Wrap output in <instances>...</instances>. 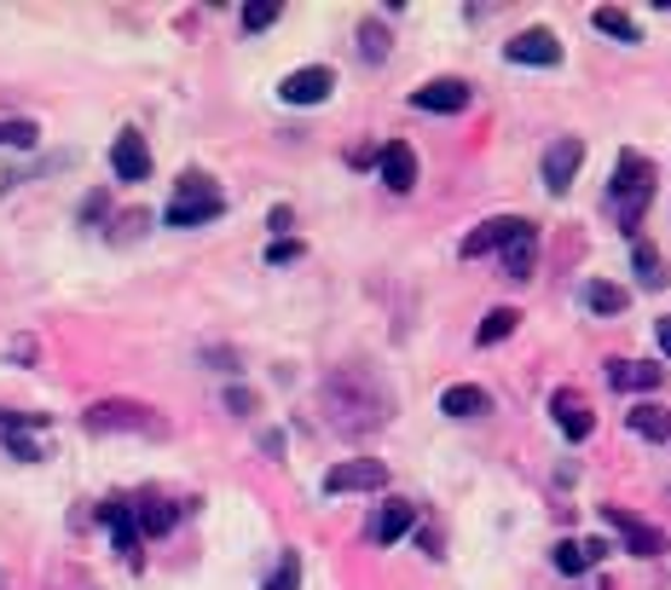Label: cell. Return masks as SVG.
<instances>
[{"label": "cell", "mask_w": 671, "mask_h": 590, "mask_svg": "<svg viewBox=\"0 0 671 590\" xmlns=\"http://www.w3.org/2000/svg\"><path fill=\"white\" fill-rule=\"evenodd\" d=\"M319 405H324V417H331L342 435H365V429H377V423H389L394 400L365 365H342L336 377H324Z\"/></svg>", "instance_id": "obj_1"}, {"label": "cell", "mask_w": 671, "mask_h": 590, "mask_svg": "<svg viewBox=\"0 0 671 590\" xmlns=\"http://www.w3.org/2000/svg\"><path fill=\"white\" fill-rule=\"evenodd\" d=\"M648 197H655V162H648L643 151H620V162H614V186H608V203L620 209V227H625V232H637Z\"/></svg>", "instance_id": "obj_2"}, {"label": "cell", "mask_w": 671, "mask_h": 590, "mask_svg": "<svg viewBox=\"0 0 671 590\" xmlns=\"http://www.w3.org/2000/svg\"><path fill=\"white\" fill-rule=\"evenodd\" d=\"M81 429L88 435H169V423L146 400H99L81 412Z\"/></svg>", "instance_id": "obj_3"}, {"label": "cell", "mask_w": 671, "mask_h": 590, "mask_svg": "<svg viewBox=\"0 0 671 590\" xmlns=\"http://www.w3.org/2000/svg\"><path fill=\"white\" fill-rule=\"evenodd\" d=\"M227 215V197L209 186V174H180V197L169 203V227H209Z\"/></svg>", "instance_id": "obj_4"}, {"label": "cell", "mask_w": 671, "mask_h": 590, "mask_svg": "<svg viewBox=\"0 0 671 590\" xmlns=\"http://www.w3.org/2000/svg\"><path fill=\"white\" fill-rule=\"evenodd\" d=\"M382 486H389V463H377V458L336 463V470L324 475V493H382Z\"/></svg>", "instance_id": "obj_5"}, {"label": "cell", "mask_w": 671, "mask_h": 590, "mask_svg": "<svg viewBox=\"0 0 671 590\" xmlns=\"http://www.w3.org/2000/svg\"><path fill=\"white\" fill-rule=\"evenodd\" d=\"M533 227V220H521V215H493L486 227H475L470 238H463V261H475V255H493V250H510V243Z\"/></svg>", "instance_id": "obj_6"}, {"label": "cell", "mask_w": 671, "mask_h": 590, "mask_svg": "<svg viewBox=\"0 0 671 590\" xmlns=\"http://www.w3.org/2000/svg\"><path fill=\"white\" fill-rule=\"evenodd\" d=\"M602 521L625 539V551H632V556H660L666 551V533H655V527L637 521L632 510H620V504H602Z\"/></svg>", "instance_id": "obj_7"}, {"label": "cell", "mask_w": 671, "mask_h": 590, "mask_svg": "<svg viewBox=\"0 0 671 590\" xmlns=\"http://www.w3.org/2000/svg\"><path fill=\"white\" fill-rule=\"evenodd\" d=\"M331 88H336V76L324 65H308V70H290L278 81V99H284V105H324Z\"/></svg>", "instance_id": "obj_8"}, {"label": "cell", "mask_w": 671, "mask_h": 590, "mask_svg": "<svg viewBox=\"0 0 671 590\" xmlns=\"http://www.w3.org/2000/svg\"><path fill=\"white\" fill-rule=\"evenodd\" d=\"M470 81H458V76H440V81H429V88H417L412 93V105L417 111H435V116H458V111H470Z\"/></svg>", "instance_id": "obj_9"}, {"label": "cell", "mask_w": 671, "mask_h": 590, "mask_svg": "<svg viewBox=\"0 0 671 590\" xmlns=\"http://www.w3.org/2000/svg\"><path fill=\"white\" fill-rule=\"evenodd\" d=\"M504 58L510 65H539V70H556L562 65V41L551 30H521L510 47H504Z\"/></svg>", "instance_id": "obj_10"}, {"label": "cell", "mask_w": 671, "mask_h": 590, "mask_svg": "<svg viewBox=\"0 0 671 590\" xmlns=\"http://www.w3.org/2000/svg\"><path fill=\"white\" fill-rule=\"evenodd\" d=\"M579 162H585V139H556V146L544 151V192L562 197L567 186H574Z\"/></svg>", "instance_id": "obj_11"}, {"label": "cell", "mask_w": 671, "mask_h": 590, "mask_svg": "<svg viewBox=\"0 0 671 590\" xmlns=\"http://www.w3.org/2000/svg\"><path fill=\"white\" fill-rule=\"evenodd\" d=\"M111 169H116V180H151V146H146V134H116V146H111Z\"/></svg>", "instance_id": "obj_12"}, {"label": "cell", "mask_w": 671, "mask_h": 590, "mask_svg": "<svg viewBox=\"0 0 671 590\" xmlns=\"http://www.w3.org/2000/svg\"><path fill=\"white\" fill-rule=\"evenodd\" d=\"M377 174H382V186L389 192H412L417 186V151L405 146V139H389L377 157Z\"/></svg>", "instance_id": "obj_13"}, {"label": "cell", "mask_w": 671, "mask_h": 590, "mask_svg": "<svg viewBox=\"0 0 671 590\" xmlns=\"http://www.w3.org/2000/svg\"><path fill=\"white\" fill-rule=\"evenodd\" d=\"M551 412H556V429H562L567 440H591L597 417H591V405H585L574 389H556V394H551Z\"/></svg>", "instance_id": "obj_14"}, {"label": "cell", "mask_w": 671, "mask_h": 590, "mask_svg": "<svg viewBox=\"0 0 671 590\" xmlns=\"http://www.w3.org/2000/svg\"><path fill=\"white\" fill-rule=\"evenodd\" d=\"M608 382L614 389H632V394H648L666 382V365H648V359H614L608 365Z\"/></svg>", "instance_id": "obj_15"}, {"label": "cell", "mask_w": 671, "mask_h": 590, "mask_svg": "<svg viewBox=\"0 0 671 590\" xmlns=\"http://www.w3.org/2000/svg\"><path fill=\"white\" fill-rule=\"evenodd\" d=\"M440 412L446 417H486L493 412V394L475 389V382H452V389L440 394Z\"/></svg>", "instance_id": "obj_16"}, {"label": "cell", "mask_w": 671, "mask_h": 590, "mask_svg": "<svg viewBox=\"0 0 671 590\" xmlns=\"http://www.w3.org/2000/svg\"><path fill=\"white\" fill-rule=\"evenodd\" d=\"M412 527H417V504H382V510H377V521H371V539L377 544H394V539H405V533H412Z\"/></svg>", "instance_id": "obj_17"}, {"label": "cell", "mask_w": 671, "mask_h": 590, "mask_svg": "<svg viewBox=\"0 0 671 590\" xmlns=\"http://www.w3.org/2000/svg\"><path fill=\"white\" fill-rule=\"evenodd\" d=\"M134 521H139V539H162V533H174L180 504H169V498H146V504H134Z\"/></svg>", "instance_id": "obj_18"}, {"label": "cell", "mask_w": 671, "mask_h": 590, "mask_svg": "<svg viewBox=\"0 0 671 590\" xmlns=\"http://www.w3.org/2000/svg\"><path fill=\"white\" fill-rule=\"evenodd\" d=\"M602 556H608L602 539H562L556 544V567H562V574H585V567H597Z\"/></svg>", "instance_id": "obj_19"}, {"label": "cell", "mask_w": 671, "mask_h": 590, "mask_svg": "<svg viewBox=\"0 0 671 590\" xmlns=\"http://www.w3.org/2000/svg\"><path fill=\"white\" fill-rule=\"evenodd\" d=\"M99 521L111 527L116 551H134V544H139V521H134V504H122V498H111V504H99Z\"/></svg>", "instance_id": "obj_20"}, {"label": "cell", "mask_w": 671, "mask_h": 590, "mask_svg": "<svg viewBox=\"0 0 671 590\" xmlns=\"http://www.w3.org/2000/svg\"><path fill=\"white\" fill-rule=\"evenodd\" d=\"M533 267H539V227H527L510 250H504V273H510V278H533Z\"/></svg>", "instance_id": "obj_21"}, {"label": "cell", "mask_w": 671, "mask_h": 590, "mask_svg": "<svg viewBox=\"0 0 671 590\" xmlns=\"http://www.w3.org/2000/svg\"><path fill=\"white\" fill-rule=\"evenodd\" d=\"M591 24H597L602 35H614V41H643V35H637V18L625 12V7H597Z\"/></svg>", "instance_id": "obj_22"}, {"label": "cell", "mask_w": 671, "mask_h": 590, "mask_svg": "<svg viewBox=\"0 0 671 590\" xmlns=\"http://www.w3.org/2000/svg\"><path fill=\"white\" fill-rule=\"evenodd\" d=\"M625 423H632V435H643V440H671V412H660V405H637Z\"/></svg>", "instance_id": "obj_23"}, {"label": "cell", "mask_w": 671, "mask_h": 590, "mask_svg": "<svg viewBox=\"0 0 671 590\" xmlns=\"http://www.w3.org/2000/svg\"><path fill=\"white\" fill-rule=\"evenodd\" d=\"M625 301H632V296H625L620 284H602V278L585 284V308H591V313H625Z\"/></svg>", "instance_id": "obj_24"}, {"label": "cell", "mask_w": 671, "mask_h": 590, "mask_svg": "<svg viewBox=\"0 0 671 590\" xmlns=\"http://www.w3.org/2000/svg\"><path fill=\"white\" fill-rule=\"evenodd\" d=\"M516 324H521V313L516 308H493V313H486L481 319V348H493V342H504V336H516Z\"/></svg>", "instance_id": "obj_25"}, {"label": "cell", "mask_w": 671, "mask_h": 590, "mask_svg": "<svg viewBox=\"0 0 671 590\" xmlns=\"http://www.w3.org/2000/svg\"><path fill=\"white\" fill-rule=\"evenodd\" d=\"M35 139H41L35 122H24V116H7V122H0V146H12V151H35Z\"/></svg>", "instance_id": "obj_26"}, {"label": "cell", "mask_w": 671, "mask_h": 590, "mask_svg": "<svg viewBox=\"0 0 671 590\" xmlns=\"http://www.w3.org/2000/svg\"><path fill=\"white\" fill-rule=\"evenodd\" d=\"M267 590H301V556H296V551H284V556H278Z\"/></svg>", "instance_id": "obj_27"}, {"label": "cell", "mask_w": 671, "mask_h": 590, "mask_svg": "<svg viewBox=\"0 0 671 590\" xmlns=\"http://www.w3.org/2000/svg\"><path fill=\"white\" fill-rule=\"evenodd\" d=\"M278 0H255V7H243V30H250V35H261V30H273L278 24Z\"/></svg>", "instance_id": "obj_28"}, {"label": "cell", "mask_w": 671, "mask_h": 590, "mask_svg": "<svg viewBox=\"0 0 671 590\" xmlns=\"http://www.w3.org/2000/svg\"><path fill=\"white\" fill-rule=\"evenodd\" d=\"M359 53L371 58V65H382V58H389V30H382V24H365V30H359Z\"/></svg>", "instance_id": "obj_29"}, {"label": "cell", "mask_w": 671, "mask_h": 590, "mask_svg": "<svg viewBox=\"0 0 671 590\" xmlns=\"http://www.w3.org/2000/svg\"><path fill=\"white\" fill-rule=\"evenodd\" d=\"M632 261H637V278H643V284H660V278H666V273H660L655 243H637V255H632Z\"/></svg>", "instance_id": "obj_30"}, {"label": "cell", "mask_w": 671, "mask_h": 590, "mask_svg": "<svg viewBox=\"0 0 671 590\" xmlns=\"http://www.w3.org/2000/svg\"><path fill=\"white\" fill-rule=\"evenodd\" d=\"M7 429H47V412H0V435Z\"/></svg>", "instance_id": "obj_31"}, {"label": "cell", "mask_w": 671, "mask_h": 590, "mask_svg": "<svg viewBox=\"0 0 671 590\" xmlns=\"http://www.w3.org/2000/svg\"><path fill=\"white\" fill-rule=\"evenodd\" d=\"M7 452H12L18 463H41V452L30 446V435H24V429H7Z\"/></svg>", "instance_id": "obj_32"}, {"label": "cell", "mask_w": 671, "mask_h": 590, "mask_svg": "<svg viewBox=\"0 0 671 590\" xmlns=\"http://www.w3.org/2000/svg\"><path fill=\"white\" fill-rule=\"evenodd\" d=\"M267 261H273V267H284V261H301V243H290V238H278L273 250H267Z\"/></svg>", "instance_id": "obj_33"}, {"label": "cell", "mask_w": 671, "mask_h": 590, "mask_svg": "<svg viewBox=\"0 0 671 590\" xmlns=\"http://www.w3.org/2000/svg\"><path fill=\"white\" fill-rule=\"evenodd\" d=\"M105 215H111V197L105 192H93L88 203H81V220H105Z\"/></svg>", "instance_id": "obj_34"}, {"label": "cell", "mask_w": 671, "mask_h": 590, "mask_svg": "<svg viewBox=\"0 0 671 590\" xmlns=\"http://www.w3.org/2000/svg\"><path fill=\"white\" fill-rule=\"evenodd\" d=\"M227 405H232L238 417H250V412H255V394H243V389H232V394H227Z\"/></svg>", "instance_id": "obj_35"}, {"label": "cell", "mask_w": 671, "mask_h": 590, "mask_svg": "<svg viewBox=\"0 0 671 590\" xmlns=\"http://www.w3.org/2000/svg\"><path fill=\"white\" fill-rule=\"evenodd\" d=\"M12 359H18V365H30V359H35V342H30V336H18V342H12Z\"/></svg>", "instance_id": "obj_36"}, {"label": "cell", "mask_w": 671, "mask_h": 590, "mask_svg": "<svg viewBox=\"0 0 671 590\" xmlns=\"http://www.w3.org/2000/svg\"><path fill=\"white\" fill-rule=\"evenodd\" d=\"M660 354L671 359V319H660Z\"/></svg>", "instance_id": "obj_37"}]
</instances>
